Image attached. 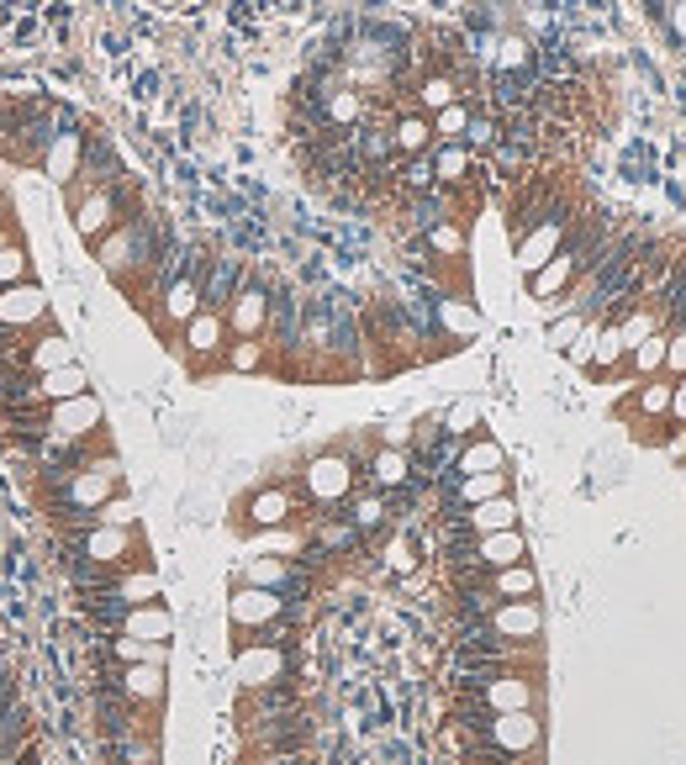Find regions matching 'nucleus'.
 <instances>
[{
	"mask_svg": "<svg viewBox=\"0 0 686 765\" xmlns=\"http://www.w3.org/2000/svg\"><path fill=\"white\" fill-rule=\"evenodd\" d=\"M665 375H671V381H682V375H686V322H682V328H671V349H665Z\"/></svg>",
	"mask_w": 686,
	"mask_h": 765,
	"instance_id": "nucleus-44",
	"label": "nucleus"
},
{
	"mask_svg": "<svg viewBox=\"0 0 686 765\" xmlns=\"http://www.w3.org/2000/svg\"><path fill=\"white\" fill-rule=\"evenodd\" d=\"M0 713H6V681H0Z\"/></svg>",
	"mask_w": 686,
	"mask_h": 765,
	"instance_id": "nucleus-50",
	"label": "nucleus"
},
{
	"mask_svg": "<svg viewBox=\"0 0 686 765\" xmlns=\"http://www.w3.org/2000/svg\"><path fill=\"white\" fill-rule=\"evenodd\" d=\"M0 765H27V761L17 755V750H11V755H0Z\"/></svg>",
	"mask_w": 686,
	"mask_h": 765,
	"instance_id": "nucleus-49",
	"label": "nucleus"
},
{
	"mask_svg": "<svg viewBox=\"0 0 686 765\" xmlns=\"http://www.w3.org/2000/svg\"><path fill=\"white\" fill-rule=\"evenodd\" d=\"M492 470H507V449H502L492 433L465 438L460 455H454V476H492Z\"/></svg>",
	"mask_w": 686,
	"mask_h": 765,
	"instance_id": "nucleus-25",
	"label": "nucleus"
},
{
	"mask_svg": "<svg viewBox=\"0 0 686 765\" xmlns=\"http://www.w3.org/2000/svg\"><path fill=\"white\" fill-rule=\"evenodd\" d=\"M117 697L127 708H165L169 697V666H122L117 676Z\"/></svg>",
	"mask_w": 686,
	"mask_h": 765,
	"instance_id": "nucleus-19",
	"label": "nucleus"
},
{
	"mask_svg": "<svg viewBox=\"0 0 686 765\" xmlns=\"http://www.w3.org/2000/svg\"><path fill=\"white\" fill-rule=\"evenodd\" d=\"M391 144H397V159H418V153H433V117L418 111V106H407L402 117L391 121Z\"/></svg>",
	"mask_w": 686,
	"mask_h": 765,
	"instance_id": "nucleus-24",
	"label": "nucleus"
},
{
	"mask_svg": "<svg viewBox=\"0 0 686 765\" xmlns=\"http://www.w3.org/2000/svg\"><path fill=\"white\" fill-rule=\"evenodd\" d=\"M481 623H486V634L502 639V645H539V634H545V607H539V597L497 602Z\"/></svg>",
	"mask_w": 686,
	"mask_h": 765,
	"instance_id": "nucleus-14",
	"label": "nucleus"
},
{
	"mask_svg": "<svg viewBox=\"0 0 686 765\" xmlns=\"http://www.w3.org/2000/svg\"><path fill=\"white\" fill-rule=\"evenodd\" d=\"M597 328H602V322H597V317H592V322H587V328H581V333H576V343H570V349H566V359H570V364H581V370H587V364H592V343H597Z\"/></svg>",
	"mask_w": 686,
	"mask_h": 765,
	"instance_id": "nucleus-45",
	"label": "nucleus"
},
{
	"mask_svg": "<svg viewBox=\"0 0 686 765\" xmlns=\"http://www.w3.org/2000/svg\"><path fill=\"white\" fill-rule=\"evenodd\" d=\"M433 180L444 185V191H460V185H471V169H475V148L471 144H433Z\"/></svg>",
	"mask_w": 686,
	"mask_h": 765,
	"instance_id": "nucleus-26",
	"label": "nucleus"
},
{
	"mask_svg": "<svg viewBox=\"0 0 686 765\" xmlns=\"http://www.w3.org/2000/svg\"><path fill=\"white\" fill-rule=\"evenodd\" d=\"M471 121H475V106L471 100H454L444 111H433V138H439V144H465Z\"/></svg>",
	"mask_w": 686,
	"mask_h": 765,
	"instance_id": "nucleus-39",
	"label": "nucleus"
},
{
	"mask_svg": "<svg viewBox=\"0 0 686 765\" xmlns=\"http://www.w3.org/2000/svg\"><path fill=\"white\" fill-rule=\"evenodd\" d=\"M502 528H518V502H513V491H502L492 502L481 507H460L454 512V533L460 539H471V533H502Z\"/></svg>",
	"mask_w": 686,
	"mask_h": 765,
	"instance_id": "nucleus-21",
	"label": "nucleus"
},
{
	"mask_svg": "<svg viewBox=\"0 0 686 765\" xmlns=\"http://www.w3.org/2000/svg\"><path fill=\"white\" fill-rule=\"evenodd\" d=\"M32 391H38V402L53 407V402H70V396H85L91 391V370L74 359V364H59V370H48V375H32Z\"/></svg>",
	"mask_w": 686,
	"mask_h": 765,
	"instance_id": "nucleus-23",
	"label": "nucleus"
},
{
	"mask_svg": "<svg viewBox=\"0 0 686 765\" xmlns=\"http://www.w3.org/2000/svg\"><path fill=\"white\" fill-rule=\"evenodd\" d=\"M380 560H386V571H391V575H412V571H418V550H412V539H407V533H397V539L380 550Z\"/></svg>",
	"mask_w": 686,
	"mask_h": 765,
	"instance_id": "nucleus-43",
	"label": "nucleus"
},
{
	"mask_svg": "<svg viewBox=\"0 0 686 765\" xmlns=\"http://www.w3.org/2000/svg\"><path fill=\"white\" fill-rule=\"evenodd\" d=\"M471 729L481 740V750H497V755H513V761H528L545 744L539 708H528V713H481Z\"/></svg>",
	"mask_w": 686,
	"mask_h": 765,
	"instance_id": "nucleus-5",
	"label": "nucleus"
},
{
	"mask_svg": "<svg viewBox=\"0 0 686 765\" xmlns=\"http://www.w3.org/2000/svg\"><path fill=\"white\" fill-rule=\"evenodd\" d=\"M112 623H117V634H127V639H143V645H169V639H175V613H169L165 602L122 607Z\"/></svg>",
	"mask_w": 686,
	"mask_h": 765,
	"instance_id": "nucleus-20",
	"label": "nucleus"
},
{
	"mask_svg": "<svg viewBox=\"0 0 686 765\" xmlns=\"http://www.w3.org/2000/svg\"><path fill=\"white\" fill-rule=\"evenodd\" d=\"M433 185H439V180H433V159H428V153H418V159H397V191L428 195Z\"/></svg>",
	"mask_w": 686,
	"mask_h": 765,
	"instance_id": "nucleus-40",
	"label": "nucleus"
},
{
	"mask_svg": "<svg viewBox=\"0 0 686 765\" xmlns=\"http://www.w3.org/2000/svg\"><path fill=\"white\" fill-rule=\"evenodd\" d=\"M634 417H640V423L671 417V375H655V381L634 385Z\"/></svg>",
	"mask_w": 686,
	"mask_h": 765,
	"instance_id": "nucleus-36",
	"label": "nucleus"
},
{
	"mask_svg": "<svg viewBox=\"0 0 686 765\" xmlns=\"http://www.w3.org/2000/svg\"><path fill=\"white\" fill-rule=\"evenodd\" d=\"M296 480H302V497H307L312 507H344L349 497H355L359 486V459L349 455V449H323V455H312L302 470H296Z\"/></svg>",
	"mask_w": 686,
	"mask_h": 765,
	"instance_id": "nucleus-4",
	"label": "nucleus"
},
{
	"mask_svg": "<svg viewBox=\"0 0 686 765\" xmlns=\"http://www.w3.org/2000/svg\"><path fill=\"white\" fill-rule=\"evenodd\" d=\"M608 238H613V216H581V222L570 227V238L560 243V254H555L545 269L528 275V296L545 301V307H555V301L587 275V264L597 259V248Z\"/></svg>",
	"mask_w": 686,
	"mask_h": 765,
	"instance_id": "nucleus-1",
	"label": "nucleus"
},
{
	"mask_svg": "<svg viewBox=\"0 0 686 765\" xmlns=\"http://www.w3.org/2000/svg\"><path fill=\"white\" fill-rule=\"evenodd\" d=\"M507 491V470H492V476H454V507H481Z\"/></svg>",
	"mask_w": 686,
	"mask_h": 765,
	"instance_id": "nucleus-33",
	"label": "nucleus"
},
{
	"mask_svg": "<svg viewBox=\"0 0 686 765\" xmlns=\"http://www.w3.org/2000/svg\"><path fill=\"white\" fill-rule=\"evenodd\" d=\"M233 676L243 692H270V687H285V645L281 639H243L233 660Z\"/></svg>",
	"mask_w": 686,
	"mask_h": 765,
	"instance_id": "nucleus-11",
	"label": "nucleus"
},
{
	"mask_svg": "<svg viewBox=\"0 0 686 765\" xmlns=\"http://www.w3.org/2000/svg\"><path fill=\"white\" fill-rule=\"evenodd\" d=\"M175 343H180V354H186L196 370H212V364H222V354H228L233 333H228V317H222V311L201 307L186 322V328L175 333Z\"/></svg>",
	"mask_w": 686,
	"mask_h": 765,
	"instance_id": "nucleus-10",
	"label": "nucleus"
},
{
	"mask_svg": "<svg viewBox=\"0 0 686 765\" xmlns=\"http://www.w3.org/2000/svg\"><path fill=\"white\" fill-rule=\"evenodd\" d=\"M671 423H682L686 428V375L682 381H671Z\"/></svg>",
	"mask_w": 686,
	"mask_h": 765,
	"instance_id": "nucleus-48",
	"label": "nucleus"
},
{
	"mask_svg": "<svg viewBox=\"0 0 686 765\" xmlns=\"http://www.w3.org/2000/svg\"><path fill=\"white\" fill-rule=\"evenodd\" d=\"M412 470H418V459H412V449H386V444H376L370 455H365V465H359V476L370 480L376 491H407L412 486Z\"/></svg>",
	"mask_w": 686,
	"mask_h": 765,
	"instance_id": "nucleus-18",
	"label": "nucleus"
},
{
	"mask_svg": "<svg viewBox=\"0 0 686 765\" xmlns=\"http://www.w3.org/2000/svg\"><path fill=\"white\" fill-rule=\"evenodd\" d=\"M570 227H576V206L570 201H560L555 212H545L528 233L518 238V269L523 275H534V269H545L555 254H560V243L570 238Z\"/></svg>",
	"mask_w": 686,
	"mask_h": 765,
	"instance_id": "nucleus-9",
	"label": "nucleus"
},
{
	"mask_svg": "<svg viewBox=\"0 0 686 765\" xmlns=\"http://www.w3.org/2000/svg\"><path fill=\"white\" fill-rule=\"evenodd\" d=\"M439 428L450 433V438H460V444H465V438H475V433H481V402H475V396H460V402H450V407L439 412Z\"/></svg>",
	"mask_w": 686,
	"mask_h": 765,
	"instance_id": "nucleus-38",
	"label": "nucleus"
},
{
	"mask_svg": "<svg viewBox=\"0 0 686 765\" xmlns=\"http://www.w3.org/2000/svg\"><path fill=\"white\" fill-rule=\"evenodd\" d=\"M587 322H592V317H581V311H549V343H555V349H570Z\"/></svg>",
	"mask_w": 686,
	"mask_h": 765,
	"instance_id": "nucleus-42",
	"label": "nucleus"
},
{
	"mask_svg": "<svg viewBox=\"0 0 686 765\" xmlns=\"http://www.w3.org/2000/svg\"><path fill=\"white\" fill-rule=\"evenodd\" d=\"M412 423H386V428H380V444H386V449H412Z\"/></svg>",
	"mask_w": 686,
	"mask_h": 765,
	"instance_id": "nucleus-46",
	"label": "nucleus"
},
{
	"mask_svg": "<svg viewBox=\"0 0 686 765\" xmlns=\"http://www.w3.org/2000/svg\"><path fill=\"white\" fill-rule=\"evenodd\" d=\"M291 613V597L285 592H264V586H233V597H228V623H233L243 639H270L281 618Z\"/></svg>",
	"mask_w": 686,
	"mask_h": 765,
	"instance_id": "nucleus-8",
	"label": "nucleus"
},
{
	"mask_svg": "<svg viewBox=\"0 0 686 765\" xmlns=\"http://www.w3.org/2000/svg\"><path fill=\"white\" fill-rule=\"evenodd\" d=\"M80 169H85V132L74 121V127H59L48 138V148L38 153V174H43L53 191H70L74 180H80Z\"/></svg>",
	"mask_w": 686,
	"mask_h": 765,
	"instance_id": "nucleus-13",
	"label": "nucleus"
},
{
	"mask_svg": "<svg viewBox=\"0 0 686 765\" xmlns=\"http://www.w3.org/2000/svg\"><path fill=\"white\" fill-rule=\"evenodd\" d=\"M95 597L112 607V618H117L122 607H143V602H159L165 592H159V571L154 565H127V571H117L112 581H106V592H95Z\"/></svg>",
	"mask_w": 686,
	"mask_h": 765,
	"instance_id": "nucleus-17",
	"label": "nucleus"
},
{
	"mask_svg": "<svg viewBox=\"0 0 686 765\" xmlns=\"http://www.w3.org/2000/svg\"><path fill=\"white\" fill-rule=\"evenodd\" d=\"M249 280V269H243V259H233V254H212V264H207V280H201V296H207V307L212 311H228V301H233V290Z\"/></svg>",
	"mask_w": 686,
	"mask_h": 765,
	"instance_id": "nucleus-22",
	"label": "nucleus"
},
{
	"mask_svg": "<svg viewBox=\"0 0 686 765\" xmlns=\"http://www.w3.org/2000/svg\"><path fill=\"white\" fill-rule=\"evenodd\" d=\"M243 581L249 586H264V592H291L296 586V560H285V554H254L243 565Z\"/></svg>",
	"mask_w": 686,
	"mask_h": 765,
	"instance_id": "nucleus-28",
	"label": "nucleus"
},
{
	"mask_svg": "<svg viewBox=\"0 0 686 765\" xmlns=\"http://www.w3.org/2000/svg\"><path fill=\"white\" fill-rule=\"evenodd\" d=\"M471 692L481 713H528V708H539V676L534 670H481L471 676Z\"/></svg>",
	"mask_w": 686,
	"mask_h": 765,
	"instance_id": "nucleus-6",
	"label": "nucleus"
},
{
	"mask_svg": "<svg viewBox=\"0 0 686 765\" xmlns=\"http://www.w3.org/2000/svg\"><path fill=\"white\" fill-rule=\"evenodd\" d=\"M486 592L497 602H523V597H539V571L523 560V565H507V571L486 575Z\"/></svg>",
	"mask_w": 686,
	"mask_h": 765,
	"instance_id": "nucleus-30",
	"label": "nucleus"
},
{
	"mask_svg": "<svg viewBox=\"0 0 686 765\" xmlns=\"http://www.w3.org/2000/svg\"><path fill=\"white\" fill-rule=\"evenodd\" d=\"M349 512H344V518H349V523L359 528V533H380V528L391 523V507H386V491H376V486H370V491H359V497H349Z\"/></svg>",
	"mask_w": 686,
	"mask_h": 765,
	"instance_id": "nucleus-31",
	"label": "nucleus"
},
{
	"mask_svg": "<svg viewBox=\"0 0 686 765\" xmlns=\"http://www.w3.org/2000/svg\"><path fill=\"white\" fill-rule=\"evenodd\" d=\"M270 311H275V290L264 286V280H243V286L233 290V301H228V333L233 338H264L270 333Z\"/></svg>",
	"mask_w": 686,
	"mask_h": 765,
	"instance_id": "nucleus-15",
	"label": "nucleus"
},
{
	"mask_svg": "<svg viewBox=\"0 0 686 765\" xmlns=\"http://www.w3.org/2000/svg\"><path fill=\"white\" fill-rule=\"evenodd\" d=\"M95 523H106V528H138V502H133L127 491H117V497H106V502L95 507Z\"/></svg>",
	"mask_w": 686,
	"mask_h": 765,
	"instance_id": "nucleus-41",
	"label": "nucleus"
},
{
	"mask_svg": "<svg viewBox=\"0 0 686 765\" xmlns=\"http://www.w3.org/2000/svg\"><path fill=\"white\" fill-rule=\"evenodd\" d=\"M475 333H481V311H475V301L465 290L444 286L433 296V338H439L444 349H460V343H471Z\"/></svg>",
	"mask_w": 686,
	"mask_h": 765,
	"instance_id": "nucleus-16",
	"label": "nucleus"
},
{
	"mask_svg": "<svg viewBox=\"0 0 686 765\" xmlns=\"http://www.w3.org/2000/svg\"><path fill=\"white\" fill-rule=\"evenodd\" d=\"M454 100H465V85H460L450 70H428L423 79L412 85V106L428 111V117H433V111H444V106H454Z\"/></svg>",
	"mask_w": 686,
	"mask_h": 765,
	"instance_id": "nucleus-27",
	"label": "nucleus"
},
{
	"mask_svg": "<svg viewBox=\"0 0 686 765\" xmlns=\"http://www.w3.org/2000/svg\"><path fill=\"white\" fill-rule=\"evenodd\" d=\"M43 438H53V444H95V438H106V407H101V396L85 391V396H70V402L43 407Z\"/></svg>",
	"mask_w": 686,
	"mask_h": 765,
	"instance_id": "nucleus-7",
	"label": "nucleus"
},
{
	"mask_svg": "<svg viewBox=\"0 0 686 765\" xmlns=\"http://www.w3.org/2000/svg\"><path fill=\"white\" fill-rule=\"evenodd\" d=\"M64 201H70V227L85 243L106 238L122 216L138 212V206H133V195H127V180H122V185H70Z\"/></svg>",
	"mask_w": 686,
	"mask_h": 765,
	"instance_id": "nucleus-3",
	"label": "nucleus"
},
{
	"mask_svg": "<svg viewBox=\"0 0 686 765\" xmlns=\"http://www.w3.org/2000/svg\"><path fill=\"white\" fill-rule=\"evenodd\" d=\"M17 740H22V718H17V713H0V755H11V750H17Z\"/></svg>",
	"mask_w": 686,
	"mask_h": 765,
	"instance_id": "nucleus-47",
	"label": "nucleus"
},
{
	"mask_svg": "<svg viewBox=\"0 0 686 765\" xmlns=\"http://www.w3.org/2000/svg\"><path fill=\"white\" fill-rule=\"evenodd\" d=\"M423 248L433 254V259H444V264L465 259V227H460V216H444V222H433V227L423 233Z\"/></svg>",
	"mask_w": 686,
	"mask_h": 765,
	"instance_id": "nucleus-32",
	"label": "nucleus"
},
{
	"mask_svg": "<svg viewBox=\"0 0 686 765\" xmlns=\"http://www.w3.org/2000/svg\"><path fill=\"white\" fill-rule=\"evenodd\" d=\"M665 349H671V333H650L640 343V349H634V354H629V370H634V381H655V375H665Z\"/></svg>",
	"mask_w": 686,
	"mask_h": 765,
	"instance_id": "nucleus-37",
	"label": "nucleus"
},
{
	"mask_svg": "<svg viewBox=\"0 0 686 765\" xmlns=\"http://www.w3.org/2000/svg\"><path fill=\"white\" fill-rule=\"evenodd\" d=\"M629 359V343H623V333H618V322H602L597 328V343H592V375H613L618 364Z\"/></svg>",
	"mask_w": 686,
	"mask_h": 765,
	"instance_id": "nucleus-34",
	"label": "nucleus"
},
{
	"mask_svg": "<svg viewBox=\"0 0 686 765\" xmlns=\"http://www.w3.org/2000/svg\"><path fill=\"white\" fill-rule=\"evenodd\" d=\"M365 121V96H359L355 85H328L323 91V127H359Z\"/></svg>",
	"mask_w": 686,
	"mask_h": 765,
	"instance_id": "nucleus-29",
	"label": "nucleus"
},
{
	"mask_svg": "<svg viewBox=\"0 0 686 765\" xmlns=\"http://www.w3.org/2000/svg\"><path fill=\"white\" fill-rule=\"evenodd\" d=\"M296 512H302V491L285 486V480H270V486H260V491L243 502V528H249V533L291 528L296 523Z\"/></svg>",
	"mask_w": 686,
	"mask_h": 765,
	"instance_id": "nucleus-12",
	"label": "nucleus"
},
{
	"mask_svg": "<svg viewBox=\"0 0 686 765\" xmlns=\"http://www.w3.org/2000/svg\"><path fill=\"white\" fill-rule=\"evenodd\" d=\"M207 264H212V248L186 243V259H180V269H175L165 286H159V296L148 301V311H154V328H159L165 338H175L190 322V317H196V311L207 307V296H201Z\"/></svg>",
	"mask_w": 686,
	"mask_h": 765,
	"instance_id": "nucleus-2",
	"label": "nucleus"
},
{
	"mask_svg": "<svg viewBox=\"0 0 686 765\" xmlns=\"http://www.w3.org/2000/svg\"><path fill=\"white\" fill-rule=\"evenodd\" d=\"M222 364H228V375H260L264 364H270V343L264 338H233Z\"/></svg>",
	"mask_w": 686,
	"mask_h": 765,
	"instance_id": "nucleus-35",
	"label": "nucleus"
}]
</instances>
